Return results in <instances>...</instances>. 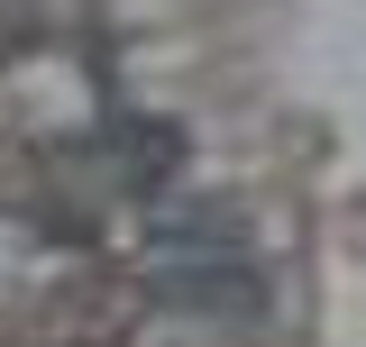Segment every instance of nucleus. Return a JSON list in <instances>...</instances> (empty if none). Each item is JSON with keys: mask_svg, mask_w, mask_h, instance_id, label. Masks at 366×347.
I'll use <instances>...</instances> for the list:
<instances>
[{"mask_svg": "<svg viewBox=\"0 0 366 347\" xmlns=\"http://www.w3.org/2000/svg\"><path fill=\"white\" fill-rule=\"evenodd\" d=\"M165 302H183V311H238V320H247V311H257V274H247V265H192V274H165Z\"/></svg>", "mask_w": 366, "mask_h": 347, "instance_id": "nucleus-1", "label": "nucleus"}]
</instances>
